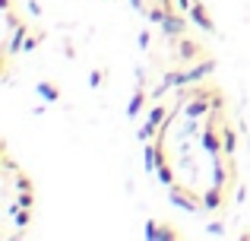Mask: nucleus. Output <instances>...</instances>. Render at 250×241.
I'll return each mask as SVG.
<instances>
[{
  "instance_id": "14",
  "label": "nucleus",
  "mask_w": 250,
  "mask_h": 241,
  "mask_svg": "<svg viewBox=\"0 0 250 241\" xmlns=\"http://www.w3.org/2000/svg\"><path fill=\"white\" fill-rule=\"evenodd\" d=\"M162 6H171V0H162Z\"/></svg>"
},
{
  "instance_id": "12",
  "label": "nucleus",
  "mask_w": 250,
  "mask_h": 241,
  "mask_svg": "<svg viewBox=\"0 0 250 241\" xmlns=\"http://www.w3.org/2000/svg\"><path fill=\"white\" fill-rule=\"evenodd\" d=\"M206 146H209V153H219V143H215V133H206Z\"/></svg>"
},
{
  "instance_id": "8",
  "label": "nucleus",
  "mask_w": 250,
  "mask_h": 241,
  "mask_svg": "<svg viewBox=\"0 0 250 241\" xmlns=\"http://www.w3.org/2000/svg\"><path fill=\"white\" fill-rule=\"evenodd\" d=\"M143 99H146V95H143V92H140V95H136V99H133V102H130V108H127V114H136V111H140V108H143Z\"/></svg>"
},
{
  "instance_id": "13",
  "label": "nucleus",
  "mask_w": 250,
  "mask_h": 241,
  "mask_svg": "<svg viewBox=\"0 0 250 241\" xmlns=\"http://www.w3.org/2000/svg\"><path fill=\"white\" fill-rule=\"evenodd\" d=\"M98 83H102V73H98V70H95V73L89 76V86H98Z\"/></svg>"
},
{
  "instance_id": "3",
  "label": "nucleus",
  "mask_w": 250,
  "mask_h": 241,
  "mask_svg": "<svg viewBox=\"0 0 250 241\" xmlns=\"http://www.w3.org/2000/svg\"><path fill=\"white\" fill-rule=\"evenodd\" d=\"M206 111H209V102H206V99H193V102L187 105V118H203Z\"/></svg>"
},
{
  "instance_id": "9",
  "label": "nucleus",
  "mask_w": 250,
  "mask_h": 241,
  "mask_svg": "<svg viewBox=\"0 0 250 241\" xmlns=\"http://www.w3.org/2000/svg\"><path fill=\"white\" fill-rule=\"evenodd\" d=\"M181 54H184V57H196V44H193V42H184Z\"/></svg>"
},
{
  "instance_id": "1",
  "label": "nucleus",
  "mask_w": 250,
  "mask_h": 241,
  "mask_svg": "<svg viewBox=\"0 0 250 241\" xmlns=\"http://www.w3.org/2000/svg\"><path fill=\"white\" fill-rule=\"evenodd\" d=\"M190 16H193V22H196V25H203L206 32H212V29H215L212 16H209V10H206L203 3H193V6H190Z\"/></svg>"
},
{
  "instance_id": "2",
  "label": "nucleus",
  "mask_w": 250,
  "mask_h": 241,
  "mask_svg": "<svg viewBox=\"0 0 250 241\" xmlns=\"http://www.w3.org/2000/svg\"><path fill=\"white\" fill-rule=\"evenodd\" d=\"M162 121H165V108H152V111H149V124H146V130H143V136H149V133H155V130L162 127Z\"/></svg>"
},
{
  "instance_id": "10",
  "label": "nucleus",
  "mask_w": 250,
  "mask_h": 241,
  "mask_svg": "<svg viewBox=\"0 0 250 241\" xmlns=\"http://www.w3.org/2000/svg\"><path fill=\"white\" fill-rule=\"evenodd\" d=\"M165 29L168 32H181V22H177L174 16H165Z\"/></svg>"
},
{
  "instance_id": "7",
  "label": "nucleus",
  "mask_w": 250,
  "mask_h": 241,
  "mask_svg": "<svg viewBox=\"0 0 250 241\" xmlns=\"http://www.w3.org/2000/svg\"><path fill=\"white\" fill-rule=\"evenodd\" d=\"M203 206H206V210H215V206H222V191H209L206 197H203Z\"/></svg>"
},
{
  "instance_id": "4",
  "label": "nucleus",
  "mask_w": 250,
  "mask_h": 241,
  "mask_svg": "<svg viewBox=\"0 0 250 241\" xmlns=\"http://www.w3.org/2000/svg\"><path fill=\"white\" fill-rule=\"evenodd\" d=\"M38 95H42L44 102H57V99H61V89L51 86V83H42V86H38Z\"/></svg>"
},
{
  "instance_id": "5",
  "label": "nucleus",
  "mask_w": 250,
  "mask_h": 241,
  "mask_svg": "<svg viewBox=\"0 0 250 241\" xmlns=\"http://www.w3.org/2000/svg\"><path fill=\"white\" fill-rule=\"evenodd\" d=\"M146 235H149V238H174L177 232H174V229H159V225H152V222H149Z\"/></svg>"
},
{
  "instance_id": "6",
  "label": "nucleus",
  "mask_w": 250,
  "mask_h": 241,
  "mask_svg": "<svg viewBox=\"0 0 250 241\" xmlns=\"http://www.w3.org/2000/svg\"><path fill=\"white\" fill-rule=\"evenodd\" d=\"M234 143H238V140H234V130H228V127H225V130H222V149H225L228 155L234 153Z\"/></svg>"
},
{
  "instance_id": "11",
  "label": "nucleus",
  "mask_w": 250,
  "mask_h": 241,
  "mask_svg": "<svg viewBox=\"0 0 250 241\" xmlns=\"http://www.w3.org/2000/svg\"><path fill=\"white\" fill-rule=\"evenodd\" d=\"M159 178L165 181V184H171V181H174V175H171V168H165V165H162V168H159Z\"/></svg>"
}]
</instances>
